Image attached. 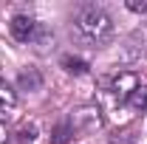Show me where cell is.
Masks as SVG:
<instances>
[{
  "label": "cell",
  "instance_id": "6",
  "mask_svg": "<svg viewBox=\"0 0 147 144\" xmlns=\"http://www.w3.org/2000/svg\"><path fill=\"white\" fill-rule=\"evenodd\" d=\"M71 139H74V127L68 124V119H62V122L51 130V144H68Z\"/></svg>",
  "mask_w": 147,
  "mask_h": 144
},
{
  "label": "cell",
  "instance_id": "4",
  "mask_svg": "<svg viewBox=\"0 0 147 144\" xmlns=\"http://www.w3.org/2000/svg\"><path fill=\"white\" fill-rule=\"evenodd\" d=\"M139 85V79H136V73H130V71H122V73H116L113 76V82H110V90H113V96L119 99V102H125L130 96V90Z\"/></svg>",
  "mask_w": 147,
  "mask_h": 144
},
{
  "label": "cell",
  "instance_id": "2",
  "mask_svg": "<svg viewBox=\"0 0 147 144\" xmlns=\"http://www.w3.org/2000/svg\"><path fill=\"white\" fill-rule=\"evenodd\" d=\"M65 119H68V124L74 127V136H79V133H88V130H96V127L102 124L99 108H93V105H85V108L71 110Z\"/></svg>",
  "mask_w": 147,
  "mask_h": 144
},
{
  "label": "cell",
  "instance_id": "10",
  "mask_svg": "<svg viewBox=\"0 0 147 144\" xmlns=\"http://www.w3.org/2000/svg\"><path fill=\"white\" fill-rule=\"evenodd\" d=\"M17 136H20V141H23V144L34 141V139H37V124H28V127H20V133H17Z\"/></svg>",
  "mask_w": 147,
  "mask_h": 144
},
{
  "label": "cell",
  "instance_id": "5",
  "mask_svg": "<svg viewBox=\"0 0 147 144\" xmlns=\"http://www.w3.org/2000/svg\"><path fill=\"white\" fill-rule=\"evenodd\" d=\"M17 85H20V90H37L40 85H42V76H40V71H37V68H28V71L20 73Z\"/></svg>",
  "mask_w": 147,
  "mask_h": 144
},
{
  "label": "cell",
  "instance_id": "9",
  "mask_svg": "<svg viewBox=\"0 0 147 144\" xmlns=\"http://www.w3.org/2000/svg\"><path fill=\"white\" fill-rule=\"evenodd\" d=\"M62 65L68 73H88V62L79 57H62Z\"/></svg>",
  "mask_w": 147,
  "mask_h": 144
},
{
  "label": "cell",
  "instance_id": "1",
  "mask_svg": "<svg viewBox=\"0 0 147 144\" xmlns=\"http://www.w3.org/2000/svg\"><path fill=\"white\" fill-rule=\"evenodd\" d=\"M74 31H76V37L85 45L102 48V45H108L113 40V20H110V14L102 6L88 3V6L76 9V14H74Z\"/></svg>",
  "mask_w": 147,
  "mask_h": 144
},
{
  "label": "cell",
  "instance_id": "3",
  "mask_svg": "<svg viewBox=\"0 0 147 144\" xmlns=\"http://www.w3.org/2000/svg\"><path fill=\"white\" fill-rule=\"evenodd\" d=\"M9 31H11V37L17 40V42H37L40 37L45 34L42 31V26L37 23V20L26 17V14H17V17L9 23Z\"/></svg>",
  "mask_w": 147,
  "mask_h": 144
},
{
  "label": "cell",
  "instance_id": "7",
  "mask_svg": "<svg viewBox=\"0 0 147 144\" xmlns=\"http://www.w3.org/2000/svg\"><path fill=\"white\" fill-rule=\"evenodd\" d=\"M125 102H127L133 110H147V85H136Z\"/></svg>",
  "mask_w": 147,
  "mask_h": 144
},
{
  "label": "cell",
  "instance_id": "8",
  "mask_svg": "<svg viewBox=\"0 0 147 144\" xmlns=\"http://www.w3.org/2000/svg\"><path fill=\"white\" fill-rule=\"evenodd\" d=\"M17 105V93L11 90V85L0 76V108H14Z\"/></svg>",
  "mask_w": 147,
  "mask_h": 144
},
{
  "label": "cell",
  "instance_id": "11",
  "mask_svg": "<svg viewBox=\"0 0 147 144\" xmlns=\"http://www.w3.org/2000/svg\"><path fill=\"white\" fill-rule=\"evenodd\" d=\"M130 11H147V0H127L125 3Z\"/></svg>",
  "mask_w": 147,
  "mask_h": 144
}]
</instances>
